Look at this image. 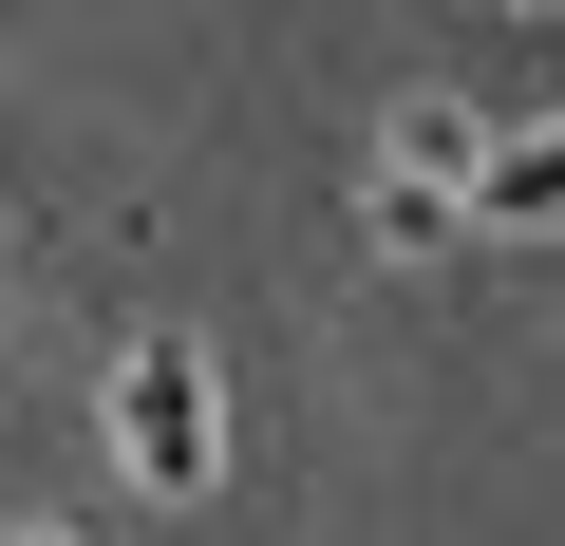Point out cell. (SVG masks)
<instances>
[{
  "label": "cell",
  "instance_id": "obj_1",
  "mask_svg": "<svg viewBox=\"0 0 565 546\" xmlns=\"http://www.w3.org/2000/svg\"><path fill=\"white\" fill-rule=\"evenodd\" d=\"M114 471H132L151 508H207V490H226V377H207L189 340L114 358Z\"/></svg>",
  "mask_w": 565,
  "mask_h": 546
},
{
  "label": "cell",
  "instance_id": "obj_2",
  "mask_svg": "<svg viewBox=\"0 0 565 546\" xmlns=\"http://www.w3.org/2000/svg\"><path fill=\"white\" fill-rule=\"evenodd\" d=\"M471 226H509V245H527V226H565V132H509V151H490V189H471Z\"/></svg>",
  "mask_w": 565,
  "mask_h": 546
},
{
  "label": "cell",
  "instance_id": "obj_3",
  "mask_svg": "<svg viewBox=\"0 0 565 546\" xmlns=\"http://www.w3.org/2000/svg\"><path fill=\"white\" fill-rule=\"evenodd\" d=\"M452 226H471V207H452V189H415V170H377V245H415V264H434V245H452Z\"/></svg>",
  "mask_w": 565,
  "mask_h": 546
},
{
  "label": "cell",
  "instance_id": "obj_4",
  "mask_svg": "<svg viewBox=\"0 0 565 546\" xmlns=\"http://www.w3.org/2000/svg\"><path fill=\"white\" fill-rule=\"evenodd\" d=\"M20 546H57V527H20Z\"/></svg>",
  "mask_w": 565,
  "mask_h": 546
}]
</instances>
